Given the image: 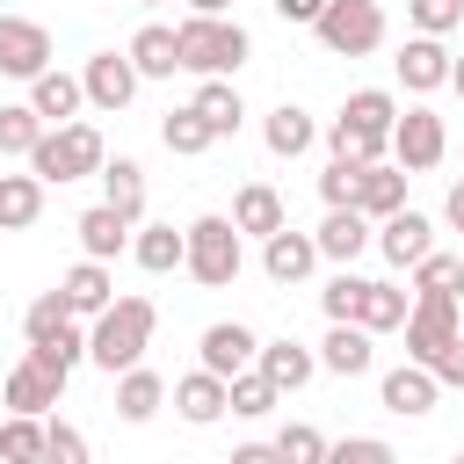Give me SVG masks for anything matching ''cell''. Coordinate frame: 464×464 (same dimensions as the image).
<instances>
[{"instance_id":"obj_1","label":"cell","mask_w":464,"mask_h":464,"mask_svg":"<svg viewBox=\"0 0 464 464\" xmlns=\"http://www.w3.org/2000/svg\"><path fill=\"white\" fill-rule=\"evenodd\" d=\"M392 123H399V94H392V87H355V94L341 102L326 145H334V160H362V167H377V160L392 152Z\"/></svg>"},{"instance_id":"obj_2","label":"cell","mask_w":464,"mask_h":464,"mask_svg":"<svg viewBox=\"0 0 464 464\" xmlns=\"http://www.w3.org/2000/svg\"><path fill=\"white\" fill-rule=\"evenodd\" d=\"M152 326H160L152 297H116V304L87 326V362H94V370H109V377L138 370V362H145V348H152Z\"/></svg>"},{"instance_id":"obj_3","label":"cell","mask_w":464,"mask_h":464,"mask_svg":"<svg viewBox=\"0 0 464 464\" xmlns=\"http://www.w3.org/2000/svg\"><path fill=\"white\" fill-rule=\"evenodd\" d=\"M174 44H181V72H196V80H225L254 58V36L232 14H188V22H174Z\"/></svg>"},{"instance_id":"obj_4","label":"cell","mask_w":464,"mask_h":464,"mask_svg":"<svg viewBox=\"0 0 464 464\" xmlns=\"http://www.w3.org/2000/svg\"><path fill=\"white\" fill-rule=\"evenodd\" d=\"M109 167V145H102V130L94 123H58V130H44V145L29 152V174L51 188V181H80V174H102Z\"/></svg>"},{"instance_id":"obj_5","label":"cell","mask_w":464,"mask_h":464,"mask_svg":"<svg viewBox=\"0 0 464 464\" xmlns=\"http://www.w3.org/2000/svg\"><path fill=\"white\" fill-rule=\"evenodd\" d=\"M239 239H246V232H239L232 218H218V210H210V218H196V225H188V261H181V268H188L203 290H225V283H239V261H246V246H239Z\"/></svg>"},{"instance_id":"obj_6","label":"cell","mask_w":464,"mask_h":464,"mask_svg":"<svg viewBox=\"0 0 464 464\" xmlns=\"http://www.w3.org/2000/svg\"><path fill=\"white\" fill-rule=\"evenodd\" d=\"M312 36L334 58H370L384 44V0H326V14L312 22Z\"/></svg>"},{"instance_id":"obj_7","label":"cell","mask_w":464,"mask_h":464,"mask_svg":"<svg viewBox=\"0 0 464 464\" xmlns=\"http://www.w3.org/2000/svg\"><path fill=\"white\" fill-rule=\"evenodd\" d=\"M457 334H464L457 290H413V312H406V362H435Z\"/></svg>"},{"instance_id":"obj_8","label":"cell","mask_w":464,"mask_h":464,"mask_svg":"<svg viewBox=\"0 0 464 464\" xmlns=\"http://www.w3.org/2000/svg\"><path fill=\"white\" fill-rule=\"evenodd\" d=\"M442 152H450V130H442V116H435L428 102L399 109V123H392V160H399L406 174H428V167H442Z\"/></svg>"},{"instance_id":"obj_9","label":"cell","mask_w":464,"mask_h":464,"mask_svg":"<svg viewBox=\"0 0 464 464\" xmlns=\"http://www.w3.org/2000/svg\"><path fill=\"white\" fill-rule=\"evenodd\" d=\"M435 399H442V377H435L428 362H399V370H384V377H377V406H384V413H399V420L435 413Z\"/></svg>"},{"instance_id":"obj_10","label":"cell","mask_w":464,"mask_h":464,"mask_svg":"<svg viewBox=\"0 0 464 464\" xmlns=\"http://www.w3.org/2000/svg\"><path fill=\"white\" fill-rule=\"evenodd\" d=\"M0 72H7V80L51 72V29L29 22V14H0Z\"/></svg>"},{"instance_id":"obj_11","label":"cell","mask_w":464,"mask_h":464,"mask_svg":"<svg viewBox=\"0 0 464 464\" xmlns=\"http://www.w3.org/2000/svg\"><path fill=\"white\" fill-rule=\"evenodd\" d=\"M450 65H457V51H450L442 36H406L399 58H392V72H399L406 94H435V87H450Z\"/></svg>"},{"instance_id":"obj_12","label":"cell","mask_w":464,"mask_h":464,"mask_svg":"<svg viewBox=\"0 0 464 464\" xmlns=\"http://www.w3.org/2000/svg\"><path fill=\"white\" fill-rule=\"evenodd\" d=\"M80 87H87V102H94L102 116L130 109V94H138V65H130V51H94V58L80 65Z\"/></svg>"},{"instance_id":"obj_13","label":"cell","mask_w":464,"mask_h":464,"mask_svg":"<svg viewBox=\"0 0 464 464\" xmlns=\"http://www.w3.org/2000/svg\"><path fill=\"white\" fill-rule=\"evenodd\" d=\"M196 355H203V370L210 377H239V370H254V355H261V334L254 326H239V319H218V326H203V341H196Z\"/></svg>"},{"instance_id":"obj_14","label":"cell","mask_w":464,"mask_h":464,"mask_svg":"<svg viewBox=\"0 0 464 464\" xmlns=\"http://www.w3.org/2000/svg\"><path fill=\"white\" fill-rule=\"evenodd\" d=\"M377 254H384L392 268H413V261L435 254V225H428L420 210H392V218H377Z\"/></svg>"},{"instance_id":"obj_15","label":"cell","mask_w":464,"mask_h":464,"mask_svg":"<svg viewBox=\"0 0 464 464\" xmlns=\"http://www.w3.org/2000/svg\"><path fill=\"white\" fill-rule=\"evenodd\" d=\"M261 268H268V283H304L312 268H319V239L312 232H268L261 239Z\"/></svg>"},{"instance_id":"obj_16","label":"cell","mask_w":464,"mask_h":464,"mask_svg":"<svg viewBox=\"0 0 464 464\" xmlns=\"http://www.w3.org/2000/svg\"><path fill=\"white\" fill-rule=\"evenodd\" d=\"M254 370H261V377H268L276 392H304V384L319 377V355H312L304 341H290V334H283V341H261Z\"/></svg>"},{"instance_id":"obj_17","label":"cell","mask_w":464,"mask_h":464,"mask_svg":"<svg viewBox=\"0 0 464 464\" xmlns=\"http://www.w3.org/2000/svg\"><path fill=\"white\" fill-rule=\"evenodd\" d=\"M58 392H65V377H51V370H44L36 355H22V362L7 370V384H0V399H7L14 413H36V420H44L51 406H58Z\"/></svg>"},{"instance_id":"obj_18","label":"cell","mask_w":464,"mask_h":464,"mask_svg":"<svg viewBox=\"0 0 464 464\" xmlns=\"http://www.w3.org/2000/svg\"><path fill=\"white\" fill-rule=\"evenodd\" d=\"M174 413H181L188 428H210V420H225V413H232V384H225V377H210V370H188V377L174 384Z\"/></svg>"},{"instance_id":"obj_19","label":"cell","mask_w":464,"mask_h":464,"mask_svg":"<svg viewBox=\"0 0 464 464\" xmlns=\"http://www.w3.org/2000/svg\"><path fill=\"white\" fill-rule=\"evenodd\" d=\"M58 290H65L72 319H102V312L116 304V276H109V261H72Z\"/></svg>"},{"instance_id":"obj_20","label":"cell","mask_w":464,"mask_h":464,"mask_svg":"<svg viewBox=\"0 0 464 464\" xmlns=\"http://www.w3.org/2000/svg\"><path fill=\"white\" fill-rule=\"evenodd\" d=\"M377 334L370 326H355V319H341V326H326V341H319V370H334V377H362L370 362H377V348H370Z\"/></svg>"},{"instance_id":"obj_21","label":"cell","mask_w":464,"mask_h":464,"mask_svg":"<svg viewBox=\"0 0 464 464\" xmlns=\"http://www.w3.org/2000/svg\"><path fill=\"white\" fill-rule=\"evenodd\" d=\"M80 102H87L80 72H58V65H51V72H36V80H29V109H36L51 130H58V123H72V116H80Z\"/></svg>"},{"instance_id":"obj_22","label":"cell","mask_w":464,"mask_h":464,"mask_svg":"<svg viewBox=\"0 0 464 464\" xmlns=\"http://www.w3.org/2000/svg\"><path fill=\"white\" fill-rule=\"evenodd\" d=\"M72 232H80L87 261H116V254L130 246V232H138V225H130L116 203H94V210H80V225H72Z\"/></svg>"},{"instance_id":"obj_23","label":"cell","mask_w":464,"mask_h":464,"mask_svg":"<svg viewBox=\"0 0 464 464\" xmlns=\"http://www.w3.org/2000/svg\"><path fill=\"white\" fill-rule=\"evenodd\" d=\"M312 138H319V123H312L297 102H276V109L261 116V145H268L276 160H297V152H312Z\"/></svg>"},{"instance_id":"obj_24","label":"cell","mask_w":464,"mask_h":464,"mask_svg":"<svg viewBox=\"0 0 464 464\" xmlns=\"http://www.w3.org/2000/svg\"><path fill=\"white\" fill-rule=\"evenodd\" d=\"M312 239H319V261H341V268H348V261H355V254H362L377 232H370V218L348 203V210H326V225H319Z\"/></svg>"},{"instance_id":"obj_25","label":"cell","mask_w":464,"mask_h":464,"mask_svg":"<svg viewBox=\"0 0 464 464\" xmlns=\"http://www.w3.org/2000/svg\"><path fill=\"white\" fill-rule=\"evenodd\" d=\"M130 65H138V80H174V72H181L174 29H167V22H145V29L130 36Z\"/></svg>"},{"instance_id":"obj_26","label":"cell","mask_w":464,"mask_h":464,"mask_svg":"<svg viewBox=\"0 0 464 464\" xmlns=\"http://www.w3.org/2000/svg\"><path fill=\"white\" fill-rule=\"evenodd\" d=\"M406 181H413L406 167H384V160L362 167V181H355V210H362V218H392V210H406Z\"/></svg>"},{"instance_id":"obj_27","label":"cell","mask_w":464,"mask_h":464,"mask_svg":"<svg viewBox=\"0 0 464 464\" xmlns=\"http://www.w3.org/2000/svg\"><path fill=\"white\" fill-rule=\"evenodd\" d=\"M232 225H239L246 239H268V232H283L290 218H283V196H276L268 181H246V188L232 196Z\"/></svg>"},{"instance_id":"obj_28","label":"cell","mask_w":464,"mask_h":464,"mask_svg":"<svg viewBox=\"0 0 464 464\" xmlns=\"http://www.w3.org/2000/svg\"><path fill=\"white\" fill-rule=\"evenodd\" d=\"M130 261H138L145 276H167V268L188 261V232H174V225H138V232H130Z\"/></svg>"},{"instance_id":"obj_29","label":"cell","mask_w":464,"mask_h":464,"mask_svg":"<svg viewBox=\"0 0 464 464\" xmlns=\"http://www.w3.org/2000/svg\"><path fill=\"white\" fill-rule=\"evenodd\" d=\"M160 406H167V377H160V370H145V362H138V370H123V377H116V413H123L130 428H145Z\"/></svg>"},{"instance_id":"obj_30","label":"cell","mask_w":464,"mask_h":464,"mask_svg":"<svg viewBox=\"0 0 464 464\" xmlns=\"http://www.w3.org/2000/svg\"><path fill=\"white\" fill-rule=\"evenodd\" d=\"M188 109H196V116L210 123V138H232V130L246 123V102H239V87H232V80H203Z\"/></svg>"},{"instance_id":"obj_31","label":"cell","mask_w":464,"mask_h":464,"mask_svg":"<svg viewBox=\"0 0 464 464\" xmlns=\"http://www.w3.org/2000/svg\"><path fill=\"white\" fill-rule=\"evenodd\" d=\"M406 312H413V297H406L399 283H370V276H362V304H355V326H370V334H392V326H406Z\"/></svg>"},{"instance_id":"obj_32","label":"cell","mask_w":464,"mask_h":464,"mask_svg":"<svg viewBox=\"0 0 464 464\" xmlns=\"http://www.w3.org/2000/svg\"><path fill=\"white\" fill-rule=\"evenodd\" d=\"M44 218V181L36 174H0V232H29Z\"/></svg>"},{"instance_id":"obj_33","label":"cell","mask_w":464,"mask_h":464,"mask_svg":"<svg viewBox=\"0 0 464 464\" xmlns=\"http://www.w3.org/2000/svg\"><path fill=\"white\" fill-rule=\"evenodd\" d=\"M44 116L29 109V102H0V160H29L36 145H44Z\"/></svg>"},{"instance_id":"obj_34","label":"cell","mask_w":464,"mask_h":464,"mask_svg":"<svg viewBox=\"0 0 464 464\" xmlns=\"http://www.w3.org/2000/svg\"><path fill=\"white\" fill-rule=\"evenodd\" d=\"M102 203H116V210L138 225V218H145V167H138V160H109V167H102Z\"/></svg>"},{"instance_id":"obj_35","label":"cell","mask_w":464,"mask_h":464,"mask_svg":"<svg viewBox=\"0 0 464 464\" xmlns=\"http://www.w3.org/2000/svg\"><path fill=\"white\" fill-rule=\"evenodd\" d=\"M29 355H36L51 377H72V370L87 362V334H80V319H72V326H58L51 341H29Z\"/></svg>"},{"instance_id":"obj_36","label":"cell","mask_w":464,"mask_h":464,"mask_svg":"<svg viewBox=\"0 0 464 464\" xmlns=\"http://www.w3.org/2000/svg\"><path fill=\"white\" fill-rule=\"evenodd\" d=\"M0 464H44V420L36 413H7L0 420Z\"/></svg>"},{"instance_id":"obj_37","label":"cell","mask_w":464,"mask_h":464,"mask_svg":"<svg viewBox=\"0 0 464 464\" xmlns=\"http://www.w3.org/2000/svg\"><path fill=\"white\" fill-rule=\"evenodd\" d=\"M160 145H167V152H181V160H196V152H210L218 138H210V123H203L196 109H167V123H160Z\"/></svg>"},{"instance_id":"obj_38","label":"cell","mask_w":464,"mask_h":464,"mask_svg":"<svg viewBox=\"0 0 464 464\" xmlns=\"http://www.w3.org/2000/svg\"><path fill=\"white\" fill-rule=\"evenodd\" d=\"M276 406H283V392H276L261 370H239V377H232V413H239V420H261V413H276Z\"/></svg>"},{"instance_id":"obj_39","label":"cell","mask_w":464,"mask_h":464,"mask_svg":"<svg viewBox=\"0 0 464 464\" xmlns=\"http://www.w3.org/2000/svg\"><path fill=\"white\" fill-rule=\"evenodd\" d=\"M58 326H72V304H65V290H44V297L22 312V334H29V341H51Z\"/></svg>"},{"instance_id":"obj_40","label":"cell","mask_w":464,"mask_h":464,"mask_svg":"<svg viewBox=\"0 0 464 464\" xmlns=\"http://www.w3.org/2000/svg\"><path fill=\"white\" fill-rule=\"evenodd\" d=\"M276 457H283V464H326V435H319L312 420H290V428L276 435Z\"/></svg>"},{"instance_id":"obj_41","label":"cell","mask_w":464,"mask_h":464,"mask_svg":"<svg viewBox=\"0 0 464 464\" xmlns=\"http://www.w3.org/2000/svg\"><path fill=\"white\" fill-rule=\"evenodd\" d=\"M406 22H413V36H450L464 22V0H406Z\"/></svg>"},{"instance_id":"obj_42","label":"cell","mask_w":464,"mask_h":464,"mask_svg":"<svg viewBox=\"0 0 464 464\" xmlns=\"http://www.w3.org/2000/svg\"><path fill=\"white\" fill-rule=\"evenodd\" d=\"M355 181H362V160H326V174H319L326 210H348V203H355Z\"/></svg>"},{"instance_id":"obj_43","label":"cell","mask_w":464,"mask_h":464,"mask_svg":"<svg viewBox=\"0 0 464 464\" xmlns=\"http://www.w3.org/2000/svg\"><path fill=\"white\" fill-rule=\"evenodd\" d=\"M413 290H464V254H428V261H413Z\"/></svg>"},{"instance_id":"obj_44","label":"cell","mask_w":464,"mask_h":464,"mask_svg":"<svg viewBox=\"0 0 464 464\" xmlns=\"http://www.w3.org/2000/svg\"><path fill=\"white\" fill-rule=\"evenodd\" d=\"M355 304H362V276H355V268H341V276L319 290V312L341 326V319H355Z\"/></svg>"},{"instance_id":"obj_45","label":"cell","mask_w":464,"mask_h":464,"mask_svg":"<svg viewBox=\"0 0 464 464\" xmlns=\"http://www.w3.org/2000/svg\"><path fill=\"white\" fill-rule=\"evenodd\" d=\"M44 464H87V435L72 420H44Z\"/></svg>"},{"instance_id":"obj_46","label":"cell","mask_w":464,"mask_h":464,"mask_svg":"<svg viewBox=\"0 0 464 464\" xmlns=\"http://www.w3.org/2000/svg\"><path fill=\"white\" fill-rule=\"evenodd\" d=\"M326 464H399L384 435H348V442H326Z\"/></svg>"},{"instance_id":"obj_47","label":"cell","mask_w":464,"mask_h":464,"mask_svg":"<svg viewBox=\"0 0 464 464\" xmlns=\"http://www.w3.org/2000/svg\"><path fill=\"white\" fill-rule=\"evenodd\" d=\"M428 370H435L442 384H457V392H464V334H457V341H450V348H442V355H435Z\"/></svg>"},{"instance_id":"obj_48","label":"cell","mask_w":464,"mask_h":464,"mask_svg":"<svg viewBox=\"0 0 464 464\" xmlns=\"http://www.w3.org/2000/svg\"><path fill=\"white\" fill-rule=\"evenodd\" d=\"M268 7H276L283 22H304V29H312V22L326 14V0H268Z\"/></svg>"},{"instance_id":"obj_49","label":"cell","mask_w":464,"mask_h":464,"mask_svg":"<svg viewBox=\"0 0 464 464\" xmlns=\"http://www.w3.org/2000/svg\"><path fill=\"white\" fill-rule=\"evenodd\" d=\"M225 464H283V457H276V442H239Z\"/></svg>"},{"instance_id":"obj_50","label":"cell","mask_w":464,"mask_h":464,"mask_svg":"<svg viewBox=\"0 0 464 464\" xmlns=\"http://www.w3.org/2000/svg\"><path fill=\"white\" fill-rule=\"evenodd\" d=\"M442 218L464 232V181H450V196H442Z\"/></svg>"},{"instance_id":"obj_51","label":"cell","mask_w":464,"mask_h":464,"mask_svg":"<svg viewBox=\"0 0 464 464\" xmlns=\"http://www.w3.org/2000/svg\"><path fill=\"white\" fill-rule=\"evenodd\" d=\"M232 0H188V14H225Z\"/></svg>"},{"instance_id":"obj_52","label":"cell","mask_w":464,"mask_h":464,"mask_svg":"<svg viewBox=\"0 0 464 464\" xmlns=\"http://www.w3.org/2000/svg\"><path fill=\"white\" fill-rule=\"evenodd\" d=\"M450 87H457V94H464V51H457V65H450Z\"/></svg>"},{"instance_id":"obj_53","label":"cell","mask_w":464,"mask_h":464,"mask_svg":"<svg viewBox=\"0 0 464 464\" xmlns=\"http://www.w3.org/2000/svg\"><path fill=\"white\" fill-rule=\"evenodd\" d=\"M130 7H160V0H130Z\"/></svg>"},{"instance_id":"obj_54","label":"cell","mask_w":464,"mask_h":464,"mask_svg":"<svg viewBox=\"0 0 464 464\" xmlns=\"http://www.w3.org/2000/svg\"><path fill=\"white\" fill-rule=\"evenodd\" d=\"M450 464H464V450H457V457H450Z\"/></svg>"}]
</instances>
